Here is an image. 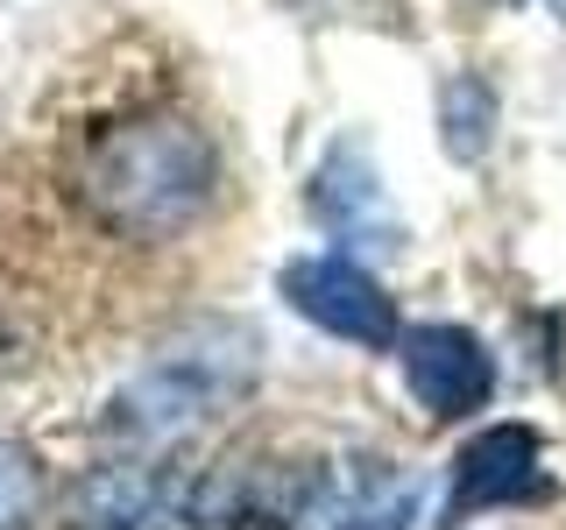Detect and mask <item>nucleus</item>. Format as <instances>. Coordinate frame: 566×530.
<instances>
[{"instance_id": "obj_3", "label": "nucleus", "mask_w": 566, "mask_h": 530, "mask_svg": "<svg viewBox=\"0 0 566 530\" xmlns=\"http://www.w3.org/2000/svg\"><path fill=\"white\" fill-rule=\"evenodd\" d=\"M326 502H333L326 467L291 453H227L185 481L191 530H305Z\"/></svg>"}, {"instance_id": "obj_2", "label": "nucleus", "mask_w": 566, "mask_h": 530, "mask_svg": "<svg viewBox=\"0 0 566 530\" xmlns=\"http://www.w3.org/2000/svg\"><path fill=\"white\" fill-rule=\"evenodd\" d=\"M255 375H262L255 326H241V318H191V326H177L170 340L156 347V361L106 403V432L135 453L177 446V438H191L220 411H234L248 389H255Z\"/></svg>"}, {"instance_id": "obj_4", "label": "nucleus", "mask_w": 566, "mask_h": 530, "mask_svg": "<svg viewBox=\"0 0 566 530\" xmlns=\"http://www.w3.org/2000/svg\"><path fill=\"white\" fill-rule=\"evenodd\" d=\"M276 290H283V305L305 318V326H318L326 340L382 353V347H397V332H403L389 290L354 255H340V247H333V255H291L276 269Z\"/></svg>"}, {"instance_id": "obj_8", "label": "nucleus", "mask_w": 566, "mask_h": 530, "mask_svg": "<svg viewBox=\"0 0 566 530\" xmlns=\"http://www.w3.org/2000/svg\"><path fill=\"white\" fill-rule=\"evenodd\" d=\"M312 212H318L326 234H340V247H397L403 241V226H397V212L382 199V177H376L361 141H340V149L318 163Z\"/></svg>"}, {"instance_id": "obj_11", "label": "nucleus", "mask_w": 566, "mask_h": 530, "mask_svg": "<svg viewBox=\"0 0 566 530\" xmlns=\"http://www.w3.org/2000/svg\"><path fill=\"white\" fill-rule=\"evenodd\" d=\"M43 517V467L29 446L0 438V530H29Z\"/></svg>"}, {"instance_id": "obj_6", "label": "nucleus", "mask_w": 566, "mask_h": 530, "mask_svg": "<svg viewBox=\"0 0 566 530\" xmlns=\"http://www.w3.org/2000/svg\"><path fill=\"white\" fill-rule=\"evenodd\" d=\"M553 495V474H545V446L531 424H489L474 432L453 459L447 481V523L489 517V509H524Z\"/></svg>"}, {"instance_id": "obj_1", "label": "nucleus", "mask_w": 566, "mask_h": 530, "mask_svg": "<svg viewBox=\"0 0 566 530\" xmlns=\"http://www.w3.org/2000/svg\"><path fill=\"white\" fill-rule=\"evenodd\" d=\"M78 199L120 241H177L220 199V149L185 114H135L85 141Z\"/></svg>"}, {"instance_id": "obj_12", "label": "nucleus", "mask_w": 566, "mask_h": 530, "mask_svg": "<svg viewBox=\"0 0 566 530\" xmlns=\"http://www.w3.org/2000/svg\"><path fill=\"white\" fill-rule=\"evenodd\" d=\"M553 14H559V22H566V0H553Z\"/></svg>"}, {"instance_id": "obj_9", "label": "nucleus", "mask_w": 566, "mask_h": 530, "mask_svg": "<svg viewBox=\"0 0 566 530\" xmlns=\"http://www.w3.org/2000/svg\"><path fill=\"white\" fill-rule=\"evenodd\" d=\"M418 523V481L411 474L361 467L354 488L333 502V530H411Z\"/></svg>"}, {"instance_id": "obj_5", "label": "nucleus", "mask_w": 566, "mask_h": 530, "mask_svg": "<svg viewBox=\"0 0 566 530\" xmlns=\"http://www.w3.org/2000/svg\"><path fill=\"white\" fill-rule=\"evenodd\" d=\"M397 368L424 417H474L495 396V353L453 318H424L397 332Z\"/></svg>"}, {"instance_id": "obj_7", "label": "nucleus", "mask_w": 566, "mask_h": 530, "mask_svg": "<svg viewBox=\"0 0 566 530\" xmlns=\"http://www.w3.org/2000/svg\"><path fill=\"white\" fill-rule=\"evenodd\" d=\"M71 523L78 530H177L185 523V488H170L149 459H106L71 488Z\"/></svg>"}, {"instance_id": "obj_10", "label": "nucleus", "mask_w": 566, "mask_h": 530, "mask_svg": "<svg viewBox=\"0 0 566 530\" xmlns=\"http://www.w3.org/2000/svg\"><path fill=\"white\" fill-rule=\"evenodd\" d=\"M495 135V93L482 78H453L447 99H439V141H447L453 163H482Z\"/></svg>"}]
</instances>
